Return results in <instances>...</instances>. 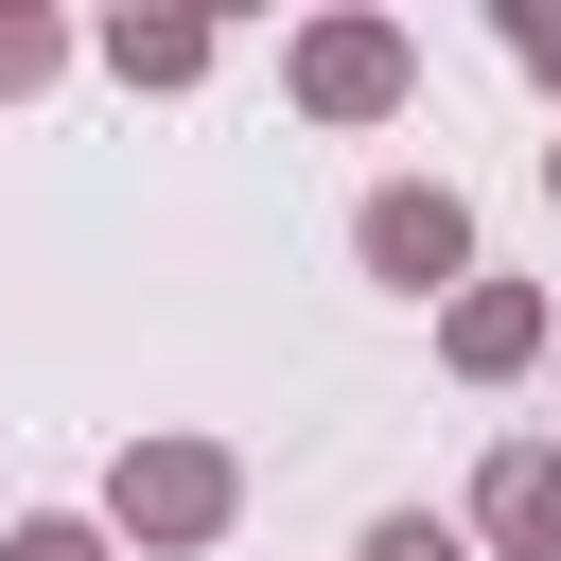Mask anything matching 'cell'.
Listing matches in <instances>:
<instances>
[{
  "label": "cell",
  "instance_id": "5",
  "mask_svg": "<svg viewBox=\"0 0 561 561\" xmlns=\"http://www.w3.org/2000/svg\"><path fill=\"white\" fill-rule=\"evenodd\" d=\"M456 543H473V561H561V438H491Z\"/></svg>",
  "mask_w": 561,
  "mask_h": 561
},
{
  "label": "cell",
  "instance_id": "1",
  "mask_svg": "<svg viewBox=\"0 0 561 561\" xmlns=\"http://www.w3.org/2000/svg\"><path fill=\"white\" fill-rule=\"evenodd\" d=\"M123 561H210L228 526H245V456L210 438V421H140L123 456H105V508H88Z\"/></svg>",
  "mask_w": 561,
  "mask_h": 561
},
{
  "label": "cell",
  "instance_id": "10",
  "mask_svg": "<svg viewBox=\"0 0 561 561\" xmlns=\"http://www.w3.org/2000/svg\"><path fill=\"white\" fill-rule=\"evenodd\" d=\"M0 561H123V543H105L88 508H18V526H0Z\"/></svg>",
  "mask_w": 561,
  "mask_h": 561
},
{
  "label": "cell",
  "instance_id": "8",
  "mask_svg": "<svg viewBox=\"0 0 561 561\" xmlns=\"http://www.w3.org/2000/svg\"><path fill=\"white\" fill-rule=\"evenodd\" d=\"M351 561H473V543H456V508H368Z\"/></svg>",
  "mask_w": 561,
  "mask_h": 561
},
{
  "label": "cell",
  "instance_id": "11",
  "mask_svg": "<svg viewBox=\"0 0 561 561\" xmlns=\"http://www.w3.org/2000/svg\"><path fill=\"white\" fill-rule=\"evenodd\" d=\"M543 193H561V140H543Z\"/></svg>",
  "mask_w": 561,
  "mask_h": 561
},
{
  "label": "cell",
  "instance_id": "4",
  "mask_svg": "<svg viewBox=\"0 0 561 561\" xmlns=\"http://www.w3.org/2000/svg\"><path fill=\"white\" fill-rule=\"evenodd\" d=\"M543 351H561V316H543V280H491V263H473V280L438 298V368H456V386H526Z\"/></svg>",
  "mask_w": 561,
  "mask_h": 561
},
{
  "label": "cell",
  "instance_id": "7",
  "mask_svg": "<svg viewBox=\"0 0 561 561\" xmlns=\"http://www.w3.org/2000/svg\"><path fill=\"white\" fill-rule=\"evenodd\" d=\"M70 53H88V35H70L53 0H0V105H35V88L70 70Z\"/></svg>",
  "mask_w": 561,
  "mask_h": 561
},
{
  "label": "cell",
  "instance_id": "9",
  "mask_svg": "<svg viewBox=\"0 0 561 561\" xmlns=\"http://www.w3.org/2000/svg\"><path fill=\"white\" fill-rule=\"evenodd\" d=\"M491 53H508L526 88H561V0H491Z\"/></svg>",
  "mask_w": 561,
  "mask_h": 561
},
{
  "label": "cell",
  "instance_id": "2",
  "mask_svg": "<svg viewBox=\"0 0 561 561\" xmlns=\"http://www.w3.org/2000/svg\"><path fill=\"white\" fill-rule=\"evenodd\" d=\"M280 105H298V123H333V140L403 123V105H421V35H403L386 0H333V18H298V35H280Z\"/></svg>",
  "mask_w": 561,
  "mask_h": 561
},
{
  "label": "cell",
  "instance_id": "3",
  "mask_svg": "<svg viewBox=\"0 0 561 561\" xmlns=\"http://www.w3.org/2000/svg\"><path fill=\"white\" fill-rule=\"evenodd\" d=\"M351 263H368L386 298H456V280H473V193H456V175H368V193H351Z\"/></svg>",
  "mask_w": 561,
  "mask_h": 561
},
{
  "label": "cell",
  "instance_id": "6",
  "mask_svg": "<svg viewBox=\"0 0 561 561\" xmlns=\"http://www.w3.org/2000/svg\"><path fill=\"white\" fill-rule=\"evenodd\" d=\"M88 53H105L123 88H158V105H175V88H210V70H228V18H193V0H158V18H140V0H123Z\"/></svg>",
  "mask_w": 561,
  "mask_h": 561
}]
</instances>
